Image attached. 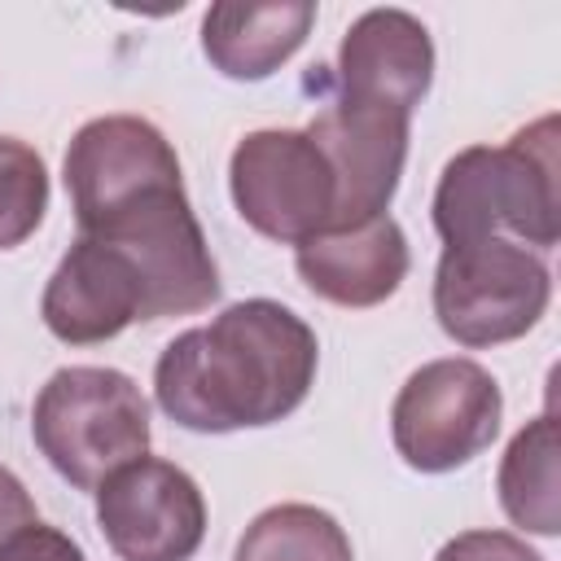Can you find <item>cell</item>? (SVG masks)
<instances>
[{
  "label": "cell",
  "instance_id": "cell-18",
  "mask_svg": "<svg viewBox=\"0 0 561 561\" xmlns=\"http://www.w3.org/2000/svg\"><path fill=\"white\" fill-rule=\"evenodd\" d=\"M434 561H543V557L508 530H465L447 539L434 552Z\"/></svg>",
  "mask_w": 561,
  "mask_h": 561
},
{
  "label": "cell",
  "instance_id": "cell-17",
  "mask_svg": "<svg viewBox=\"0 0 561 561\" xmlns=\"http://www.w3.org/2000/svg\"><path fill=\"white\" fill-rule=\"evenodd\" d=\"M48 210V167L44 158L18 140L0 136V250L35 237Z\"/></svg>",
  "mask_w": 561,
  "mask_h": 561
},
{
  "label": "cell",
  "instance_id": "cell-13",
  "mask_svg": "<svg viewBox=\"0 0 561 561\" xmlns=\"http://www.w3.org/2000/svg\"><path fill=\"white\" fill-rule=\"evenodd\" d=\"M298 280L333 307H377L399 294L412 250L399 219L377 215L351 228H329L294 250Z\"/></svg>",
  "mask_w": 561,
  "mask_h": 561
},
{
  "label": "cell",
  "instance_id": "cell-14",
  "mask_svg": "<svg viewBox=\"0 0 561 561\" xmlns=\"http://www.w3.org/2000/svg\"><path fill=\"white\" fill-rule=\"evenodd\" d=\"M311 26H316L311 0H276V4L219 0L202 18V53L224 79L259 83L276 75L307 44Z\"/></svg>",
  "mask_w": 561,
  "mask_h": 561
},
{
  "label": "cell",
  "instance_id": "cell-8",
  "mask_svg": "<svg viewBox=\"0 0 561 561\" xmlns=\"http://www.w3.org/2000/svg\"><path fill=\"white\" fill-rule=\"evenodd\" d=\"M96 526L118 561H193L206 539V495L180 465L140 456L101 482Z\"/></svg>",
  "mask_w": 561,
  "mask_h": 561
},
{
  "label": "cell",
  "instance_id": "cell-2",
  "mask_svg": "<svg viewBox=\"0 0 561 561\" xmlns=\"http://www.w3.org/2000/svg\"><path fill=\"white\" fill-rule=\"evenodd\" d=\"M434 232L443 245L504 237L517 245L552 250L561 232L557 202V118L522 127L508 145L460 149L434 188Z\"/></svg>",
  "mask_w": 561,
  "mask_h": 561
},
{
  "label": "cell",
  "instance_id": "cell-6",
  "mask_svg": "<svg viewBox=\"0 0 561 561\" xmlns=\"http://www.w3.org/2000/svg\"><path fill=\"white\" fill-rule=\"evenodd\" d=\"M504 421L500 381L465 355L421 364L390 403V438L408 469L451 473L482 456Z\"/></svg>",
  "mask_w": 561,
  "mask_h": 561
},
{
  "label": "cell",
  "instance_id": "cell-9",
  "mask_svg": "<svg viewBox=\"0 0 561 561\" xmlns=\"http://www.w3.org/2000/svg\"><path fill=\"white\" fill-rule=\"evenodd\" d=\"M408 127L412 114L373 105V101H346L333 96L302 131L320 145V153L333 167L337 180V224L351 228L364 219L386 215V206L399 193L403 162H408Z\"/></svg>",
  "mask_w": 561,
  "mask_h": 561
},
{
  "label": "cell",
  "instance_id": "cell-12",
  "mask_svg": "<svg viewBox=\"0 0 561 561\" xmlns=\"http://www.w3.org/2000/svg\"><path fill=\"white\" fill-rule=\"evenodd\" d=\"M44 329L66 346H96L140 320V280L118 250L79 237L53 267L39 298Z\"/></svg>",
  "mask_w": 561,
  "mask_h": 561
},
{
  "label": "cell",
  "instance_id": "cell-4",
  "mask_svg": "<svg viewBox=\"0 0 561 561\" xmlns=\"http://www.w3.org/2000/svg\"><path fill=\"white\" fill-rule=\"evenodd\" d=\"M79 237H96L127 259L140 280V320L206 311L224 289L184 180H162L123 197L83 224Z\"/></svg>",
  "mask_w": 561,
  "mask_h": 561
},
{
  "label": "cell",
  "instance_id": "cell-19",
  "mask_svg": "<svg viewBox=\"0 0 561 561\" xmlns=\"http://www.w3.org/2000/svg\"><path fill=\"white\" fill-rule=\"evenodd\" d=\"M0 561H88V557H83V548H79L66 530L35 522V526H26V530L0 552Z\"/></svg>",
  "mask_w": 561,
  "mask_h": 561
},
{
  "label": "cell",
  "instance_id": "cell-7",
  "mask_svg": "<svg viewBox=\"0 0 561 561\" xmlns=\"http://www.w3.org/2000/svg\"><path fill=\"white\" fill-rule=\"evenodd\" d=\"M228 193L237 215L276 245H302L337 224V180L307 131H245L228 158Z\"/></svg>",
  "mask_w": 561,
  "mask_h": 561
},
{
  "label": "cell",
  "instance_id": "cell-5",
  "mask_svg": "<svg viewBox=\"0 0 561 561\" xmlns=\"http://www.w3.org/2000/svg\"><path fill=\"white\" fill-rule=\"evenodd\" d=\"M552 302V272L543 254L486 237L443 245L434 267V316L438 329L469 351L504 346L526 337Z\"/></svg>",
  "mask_w": 561,
  "mask_h": 561
},
{
  "label": "cell",
  "instance_id": "cell-10",
  "mask_svg": "<svg viewBox=\"0 0 561 561\" xmlns=\"http://www.w3.org/2000/svg\"><path fill=\"white\" fill-rule=\"evenodd\" d=\"M61 180L70 193L75 224L83 228L101 210L118 206L123 197H131L149 184H162V180H184V175H180V158H175L171 140L149 118L101 114V118H88L70 136Z\"/></svg>",
  "mask_w": 561,
  "mask_h": 561
},
{
  "label": "cell",
  "instance_id": "cell-15",
  "mask_svg": "<svg viewBox=\"0 0 561 561\" xmlns=\"http://www.w3.org/2000/svg\"><path fill=\"white\" fill-rule=\"evenodd\" d=\"M557 486H561V478H557V416L539 412L504 447V460L495 473L500 508L526 535L552 539L561 530V491Z\"/></svg>",
  "mask_w": 561,
  "mask_h": 561
},
{
  "label": "cell",
  "instance_id": "cell-20",
  "mask_svg": "<svg viewBox=\"0 0 561 561\" xmlns=\"http://www.w3.org/2000/svg\"><path fill=\"white\" fill-rule=\"evenodd\" d=\"M35 522H39V508H35L31 491L22 486V478H18L9 465H0V552H4L26 526H35Z\"/></svg>",
  "mask_w": 561,
  "mask_h": 561
},
{
  "label": "cell",
  "instance_id": "cell-1",
  "mask_svg": "<svg viewBox=\"0 0 561 561\" xmlns=\"http://www.w3.org/2000/svg\"><path fill=\"white\" fill-rule=\"evenodd\" d=\"M316 364L320 342L298 311L276 298H245L162 346L153 399L193 434L259 430L302 408Z\"/></svg>",
  "mask_w": 561,
  "mask_h": 561
},
{
  "label": "cell",
  "instance_id": "cell-11",
  "mask_svg": "<svg viewBox=\"0 0 561 561\" xmlns=\"http://www.w3.org/2000/svg\"><path fill=\"white\" fill-rule=\"evenodd\" d=\"M434 83V39L408 9L359 13L337 44V96L412 114Z\"/></svg>",
  "mask_w": 561,
  "mask_h": 561
},
{
  "label": "cell",
  "instance_id": "cell-16",
  "mask_svg": "<svg viewBox=\"0 0 561 561\" xmlns=\"http://www.w3.org/2000/svg\"><path fill=\"white\" fill-rule=\"evenodd\" d=\"M232 561H355L342 522L316 504H272L237 539Z\"/></svg>",
  "mask_w": 561,
  "mask_h": 561
},
{
  "label": "cell",
  "instance_id": "cell-3",
  "mask_svg": "<svg viewBox=\"0 0 561 561\" xmlns=\"http://www.w3.org/2000/svg\"><path fill=\"white\" fill-rule=\"evenodd\" d=\"M31 438L75 491L96 495L105 478L149 456V399L118 368L70 364L39 386Z\"/></svg>",
  "mask_w": 561,
  "mask_h": 561
}]
</instances>
